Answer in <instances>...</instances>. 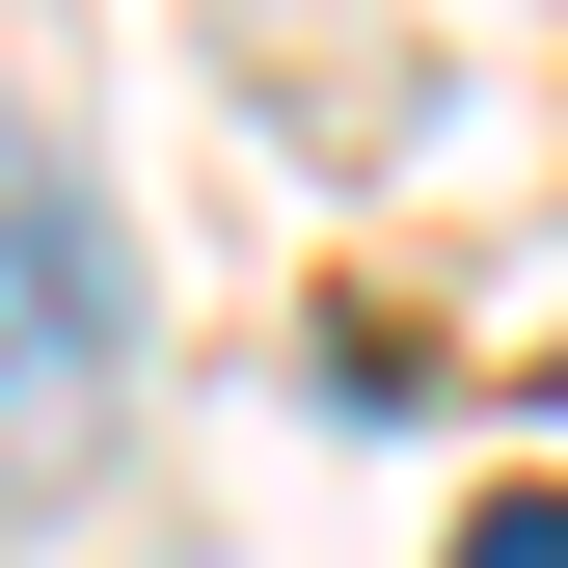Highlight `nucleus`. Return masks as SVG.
I'll return each instance as SVG.
<instances>
[{
  "mask_svg": "<svg viewBox=\"0 0 568 568\" xmlns=\"http://www.w3.org/2000/svg\"><path fill=\"white\" fill-rule=\"evenodd\" d=\"M460 568H568V487H515V515H460Z\"/></svg>",
  "mask_w": 568,
  "mask_h": 568,
  "instance_id": "nucleus-2",
  "label": "nucleus"
},
{
  "mask_svg": "<svg viewBox=\"0 0 568 568\" xmlns=\"http://www.w3.org/2000/svg\"><path fill=\"white\" fill-rule=\"evenodd\" d=\"M109 406H135V244H109L82 135L0 109V515H54V487H82Z\"/></svg>",
  "mask_w": 568,
  "mask_h": 568,
  "instance_id": "nucleus-1",
  "label": "nucleus"
}]
</instances>
